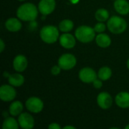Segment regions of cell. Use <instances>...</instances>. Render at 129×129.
Masks as SVG:
<instances>
[{"label": "cell", "mask_w": 129, "mask_h": 129, "mask_svg": "<svg viewBox=\"0 0 129 129\" xmlns=\"http://www.w3.org/2000/svg\"><path fill=\"white\" fill-rule=\"evenodd\" d=\"M16 94V91L11 85H3L0 88V98L2 101H11L15 98Z\"/></svg>", "instance_id": "7"}, {"label": "cell", "mask_w": 129, "mask_h": 129, "mask_svg": "<svg viewBox=\"0 0 129 129\" xmlns=\"http://www.w3.org/2000/svg\"><path fill=\"white\" fill-rule=\"evenodd\" d=\"M26 107L31 113H39L42 111L44 104L40 98L37 97H31L26 101Z\"/></svg>", "instance_id": "6"}, {"label": "cell", "mask_w": 129, "mask_h": 129, "mask_svg": "<svg viewBox=\"0 0 129 129\" xmlns=\"http://www.w3.org/2000/svg\"><path fill=\"white\" fill-rule=\"evenodd\" d=\"M8 82L14 87H20L24 82V77L19 73L11 74L8 77Z\"/></svg>", "instance_id": "18"}, {"label": "cell", "mask_w": 129, "mask_h": 129, "mask_svg": "<svg viewBox=\"0 0 129 129\" xmlns=\"http://www.w3.org/2000/svg\"><path fill=\"white\" fill-rule=\"evenodd\" d=\"M10 75H11V74H8L7 72H5V73H4V76H5V77H9Z\"/></svg>", "instance_id": "32"}, {"label": "cell", "mask_w": 129, "mask_h": 129, "mask_svg": "<svg viewBox=\"0 0 129 129\" xmlns=\"http://www.w3.org/2000/svg\"><path fill=\"white\" fill-rule=\"evenodd\" d=\"M95 31L94 28L88 26H80L75 32L76 38L82 43H88L95 39Z\"/></svg>", "instance_id": "3"}, {"label": "cell", "mask_w": 129, "mask_h": 129, "mask_svg": "<svg viewBox=\"0 0 129 129\" xmlns=\"http://www.w3.org/2000/svg\"><path fill=\"white\" fill-rule=\"evenodd\" d=\"M56 7L55 0H41L38 5V9L42 15L51 14Z\"/></svg>", "instance_id": "9"}, {"label": "cell", "mask_w": 129, "mask_h": 129, "mask_svg": "<svg viewBox=\"0 0 129 129\" xmlns=\"http://www.w3.org/2000/svg\"><path fill=\"white\" fill-rule=\"evenodd\" d=\"M19 19V18H18ZM15 17H11L5 22V27L10 32H17L22 27L21 22Z\"/></svg>", "instance_id": "16"}, {"label": "cell", "mask_w": 129, "mask_h": 129, "mask_svg": "<svg viewBox=\"0 0 129 129\" xmlns=\"http://www.w3.org/2000/svg\"><path fill=\"white\" fill-rule=\"evenodd\" d=\"M95 18L97 20H98L99 22H104L106 20H107L109 19V11L105 9V8H99L98 10H97V11L95 12Z\"/></svg>", "instance_id": "23"}, {"label": "cell", "mask_w": 129, "mask_h": 129, "mask_svg": "<svg viewBox=\"0 0 129 129\" xmlns=\"http://www.w3.org/2000/svg\"><path fill=\"white\" fill-rule=\"evenodd\" d=\"M108 29L114 34H120L127 29V23L124 18L119 16H113L107 21Z\"/></svg>", "instance_id": "4"}, {"label": "cell", "mask_w": 129, "mask_h": 129, "mask_svg": "<svg viewBox=\"0 0 129 129\" xmlns=\"http://www.w3.org/2000/svg\"><path fill=\"white\" fill-rule=\"evenodd\" d=\"M17 16L21 20L30 22L36 19L38 9L36 6L32 3H24L17 8Z\"/></svg>", "instance_id": "1"}, {"label": "cell", "mask_w": 129, "mask_h": 129, "mask_svg": "<svg viewBox=\"0 0 129 129\" xmlns=\"http://www.w3.org/2000/svg\"><path fill=\"white\" fill-rule=\"evenodd\" d=\"M97 102H98V106L104 110H107V109H109L112 106L113 98L109 93L104 91L98 94V98H97Z\"/></svg>", "instance_id": "11"}, {"label": "cell", "mask_w": 129, "mask_h": 129, "mask_svg": "<svg viewBox=\"0 0 129 129\" xmlns=\"http://www.w3.org/2000/svg\"><path fill=\"white\" fill-rule=\"evenodd\" d=\"M76 129V127H74V126H71V125H67V126H65V127H63V129Z\"/></svg>", "instance_id": "30"}, {"label": "cell", "mask_w": 129, "mask_h": 129, "mask_svg": "<svg viewBox=\"0 0 129 129\" xmlns=\"http://www.w3.org/2000/svg\"><path fill=\"white\" fill-rule=\"evenodd\" d=\"M127 67H128V68L129 69V59L128 60V62H127Z\"/></svg>", "instance_id": "33"}, {"label": "cell", "mask_w": 129, "mask_h": 129, "mask_svg": "<svg viewBox=\"0 0 129 129\" xmlns=\"http://www.w3.org/2000/svg\"><path fill=\"white\" fill-rule=\"evenodd\" d=\"M19 125L23 129H31L34 127L35 121L33 117L28 113H22L18 117Z\"/></svg>", "instance_id": "10"}, {"label": "cell", "mask_w": 129, "mask_h": 129, "mask_svg": "<svg viewBox=\"0 0 129 129\" xmlns=\"http://www.w3.org/2000/svg\"><path fill=\"white\" fill-rule=\"evenodd\" d=\"M79 77L82 82L85 83H91L97 79V73L92 68L84 67L79 71Z\"/></svg>", "instance_id": "8"}, {"label": "cell", "mask_w": 129, "mask_h": 129, "mask_svg": "<svg viewBox=\"0 0 129 129\" xmlns=\"http://www.w3.org/2000/svg\"><path fill=\"white\" fill-rule=\"evenodd\" d=\"M62 70V69L60 68V67L57 64V66H54V67L51 68V72L52 75H54V76H57V75L60 73V70Z\"/></svg>", "instance_id": "25"}, {"label": "cell", "mask_w": 129, "mask_h": 129, "mask_svg": "<svg viewBox=\"0 0 129 129\" xmlns=\"http://www.w3.org/2000/svg\"><path fill=\"white\" fill-rule=\"evenodd\" d=\"M93 85L95 88H101L103 85V82L101 79H95L93 82Z\"/></svg>", "instance_id": "26"}, {"label": "cell", "mask_w": 129, "mask_h": 129, "mask_svg": "<svg viewBox=\"0 0 129 129\" xmlns=\"http://www.w3.org/2000/svg\"><path fill=\"white\" fill-rule=\"evenodd\" d=\"M111 76H112V70L108 67H101L99 70L98 73V76L102 81L108 80L111 77Z\"/></svg>", "instance_id": "21"}, {"label": "cell", "mask_w": 129, "mask_h": 129, "mask_svg": "<svg viewBox=\"0 0 129 129\" xmlns=\"http://www.w3.org/2000/svg\"><path fill=\"white\" fill-rule=\"evenodd\" d=\"M76 64V58L73 54H64L58 59V65L63 70H70Z\"/></svg>", "instance_id": "5"}, {"label": "cell", "mask_w": 129, "mask_h": 129, "mask_svg": "<svg viewBox=\"0 0 129 129\" xmlns=\"http://www.w3.org/2000/svg\"><path fill=\"white\" fill-rule=\"evenodd\" d=\"M59 41L60 45L67 49L73 48L76 45V39L70 33H65L62 34L59 37Z\"/></svg>", "instance_id": "12"}, {"label": "cell", "mask_w": 129, "mask_h": 129, "mask_svg": "<svg viewBox=\"0 0 129 129\" xmlns=\"http://www.w3.org/2000/svg\"><path fill=\"white\" fill-rule=\"evenodd\" d=\"M40 37L45 43H54L60 37L59 30L56 26L52 25L45 26L40 30Z\"/></svg>", "instance_id": "2"}, {"label": "cell", "mask_w": 129, "mask_h": 129, "mask_svg": "<svg viewBox=\"0 0 129 129\" xmlns=\"http://www.w3.org/2000/svg\"><path fill=\"white\" fill-rule=\"evenodd\" d=\"M5 45L4 41L1 39H0V52H1V53L3 52V51H4V49H5Z\"/></svg>", "instance_id": "29"}, {"label": "cell", "mask_w": 129, "mask_h": 129, "mask_svg": "<svg viewBox=\"0 0 129 129\" xmlns=\"http://www.w3.org/2000/svg\"><path fill=\"white\" fill-rule=\"evenodd\" d=\"M18 1H24V0H18Z\"/></svg>", "instance_id": "35"}, {"label": "cell", "mask_w": 129, "mask_h": 129, "mask_svg": "<svg viewBox=\"0 0 129 129\" xmlns=\"http://www.w3.org/2000/svg\"><path fill=\"white\" fill-rule=\"evenodd\" d=\"M74 23L71 20L64 19L59 23V29L63 33H68L73 28Z\"/></svg>", "instance_id": "20"}, {"label": "cell", "mask_w": 129, "mask_h": 129, "mask_svg": "<svg viewBox=\"0 0 129 129\" xmlns=\"http://www.w3.org/2000/svg\"><path fill=\"white\" fill-rule=\"evenodd\" d=\"M37 26H38L37 22H36L35 20L30 21V23L29 24V29L30 30H34V29H36L37 28Z\"/></svg>", "instance_id": "27"}, {"label": "cell", "mask_w": 129, "mask_h": 129, "mask_svg": "<svg viewBox=\"0 0 129 129\" xmlns=\"http://www.w3.org/2000/svg\"><path fill=\"white\" fill-rule=\"evenodd\" d=\"M115 10L122 15H126L129 13V3L127 0H116L114 2Z\"/></svg>", "instance_id": "15"}, {"label": "cell", "mask_w": 129, "mask_h": 129, "mask_svg": "<svg viewBox=\"0 0 129 129\" xmlns=\"http://www.w3.org/2000/svg\"><path fill=\"white\" fill-rule=\"evenodd\" d=\"M116 103L118 107L121 108L129 107V93L126 91L119 92L116 97Z\"/></svg>", "instance_id": "14"}, {"label": "cell", "mask_w": 129, "mask_h": 129, "mask_svg": "<svg viewBox=\"0 0 129 129\" xmlns=\"http://www.w3.org/2000/svg\"><path fill=\"white\" fill-rule=\"evenodd\" d=\"M95 41L97 45L101 48H107L111 44V39L110 37L105 33H99L95 37Z\"/></svg>", "instance_id": "17"}, {"label": "cell", "mask_w": 129, "mask_h": 129, "mask_svg": "<svg viewBox=\"0 0 129 129\" xmlns=\"http://www.w3.org/2000/svg\"><path fill=\"white\" fill-rule=\"evenodd\" d=\"M94 31L96 33H103V32L105 31V29H106V25L103 22H99V23H98L94 26Z\"/></svg>", "instance_id": "24"}, {"label": "cell", "mask_w": 129, "mask_h": 129, "mask_svg": "<svg viewBox=\"0 0 129 129\" xmlns=\"http://www.w3.org/2000/svg\"><path fill=\"white\" fill-rule=\"evenodd\" d=\"M18 124L16 121V119L13 117H7L4 120L2 128L3 129H17L18 128Z\"/></svg>", "instance_id": "22"}, {"label": "cell", "mask_w": 129, "mask_h": 129, "mask_svg": "<svg viewBox=\"0 0 129 129\" xmlns=\"http://www.w3.org/2000/svg\"><path fill=\"white\" fill-rule=\"evenodd\" d=\"M48 128L50 129H60L61 127L60 125H58L57 123H51V125H48Z\"/></svg>", "instance_id": "28"}, {"label": "cell", "mask_w": 129, "mask_h": 129, "mask_svg": "<svg viewBox=\"0 0 129 129\" xmlns=\"http://www.w3.org/2000/svg\"><path fill=\"white\" fill-rule=\"evenodd\" d=\"M70 2L72 4H77V3L79 2V0H70Z\"/></svg>", "instance_id": "31"}, {"label": "cell", "mask_w": 129, "mask_h": 129, "mask_svg": "<svg viewBox=\"0 0 129 129\" xmlns=\"http://www.w3.org/2000/svg\"><path fill=\"white\" fill-rule=\"evenodd\" d=\"M23 110V105L20 101H14L9 107V113L13 116H19L22 113Z\"/></svg>", "instance_id": "19"}, {"label": "cell", "mask_w": 129, "mask_h": 129, "mask_svg": "<svg viewBox=\"0 0 129 129\" xmlns=\"http://www.w3.org/2000/svg\"><path fill=\"white\" fill-rule=\"evenodd\" d=\"M125 129H129V124L128 125H126V126L125 127Z\"/></svg>", "instance_id": "34"}, {"label": "cell", "mask_w": 129, "mask_h": 129, "mask_svg": "<svg viewBox=\"0 0 129 129\" xmlns=\"http://www.w3.org/2000/svg\"><path fill=\"white\" fill-rule=\"evenodd\" d=\"M27 65H28V61L24 55L18 54L14 57L13 61V67L17 72L18 73L23 72L26 69Z\"/></svg>", "instance_id": "13"}]
</instances>
